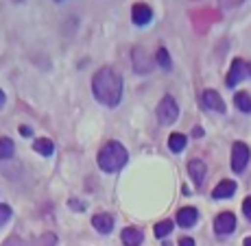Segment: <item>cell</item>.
Wrapping results in <instances>:
<instances>
[{
    "label": "cell",
    "mask_w": 251,
    "mask_h": 246,
    "mask_svg": "<svg viewBox=\"0 0 251 246\" xmlns=\"http://www.w3.org/2000/svg\"><path fill=\"white\" fill-rule=\"evenodd\" d=\"M92 94L105 107H116L123 98V76L114 67H100L92 76Z\"/></svg>",
    "instance_id": "6da1fadb"
},
{
    "label": "cell",
    "mask_w": 251,
    "mask_h": 246,
    "mask_svg": "<svg viewBox=\"0 0 251 246\" xmlns=\"http://www.w3.org/2000/svg\"><path fill=\"white\" fill-rule=\"evenodd\" d=\"M127 148L123 146L120 142H107L103 148L99 151V157H96V161H99V168L103 172H118L120 168L127 163Z\"/></svg>",
    "instance_id": "7a4b0ae2"
},
{
    "label": "cell",
    "mask_w": 251,
    "mask_h": 246,
    "mask_svg": "<svg viewBox=\"0 0 251 246\" xmlns=\"http://www.w3.org/2000/svg\"><path fill=\"white\" fill-rule=\"evenodd\" d=\"M157 118H160L162 124H173L177 118H179V107H177L173 96H164L162 98L160 107H157Z\"/></svg>",
    "instance_id": "3957f363"
},
{
    "label": "cell",
    "mask_w": 251,
    "mask_h": 246,
    "mask_svg": "<svg viewBox=\"0 0 251 246\" xmlns=\"http://www.w3.org/2000/svg\"><path fill=\"white\" fill-rule=\"evenodd\" d=\"M251 153H249V146L243 142H236L231 146V170L234 172H243L245 166H247Z\"/></svg>",
    "instance_id": "277c9868"
},
{
    "label": "cell",
    "mask_w": 251,
    "mask_h": 246,
    "mask_svg": "<svg viewBox=\"0 0 251 246\" xmlns=\"http://www.w3.org/2000/svg\"><path fill=\"white\" fill-rule=\"evenodd\" d=\"M2 246H57V235L44 233V235H40V238L31 240V242H24V240H20L18 235H11V238H7V242Z\"/></svg>",
    "instance_id": "5b68a950"
},
{
    "label": "cell",
    "mask_w": 251,
    "mask_h": 246,
    "mask_svg": "<svg viewBox=\"0 0 251 246\" xmlns=\"http://www.w3.org/2000/svg\"><path fill=\"white\" fill-rule=\"evenodd\" d=\"M201 105H203L205 109H210V112H219V113L225 112L223 98H221V94H216L214 89H205L203 94H201Z\"/></svg>",
    "instance_id": "8992f818"
},
{
    "label": "cell",
    "mask_w": 251,
    "mask_h": 246,
    "mask_svg": "<svg viewBox=\"0 0 251 246\" xmlns=\"http://www.w3.org/2000/svg\"><path fill=\"white\" fill-rule=\"evenodd\" d=\"M214 229L219 235H227L231 231L236 229V216L231 214V211H223V214L216 216L214 220Z\"/></svg>",
    "instance_id": "52a82bcc"
},
{
    "label": "cell",
    "mask_w": 251,
    "mask_h": 246,
    "mask_svg": "<svg viewBox=\"0 0 251 246\" xmlns=\"http://www.w3.org/2000/svg\"><path fill=\"white\" fill-rule=\"evenodd\" d=\"M131 20H133V24H138V26H144V24H149V22L153 20L151 7H149V4H144V2L133 4V9H131Z\"/></svg>",
    "instance_id": "ba28073f"
},
{
    "label": "cell",
    "mask_w": 251,
    "mask_h": 246,
    "mask_svg": "<svg viewBox=\"0 0 251 246\" xmlns=\"http://www.w3.org/2000/svg\"><path fill=\"white\" fill-rule=\"evenodd\" d=\"M245 74H247V64H245L243 59H234L231 61V67H229V74H227V85L234 88L236 83H240V81L245 79Z\"/></svg>",
    "instance_id": "9c48e42d"
},
{
    "label": "cell",
    "mask_w": 251,
    "mask_h": 246,
    "mask_svg": "<svg viewBox=\"0 0 251 246\" xmlns=\"http://www.w3.org/2000/svg\"><path fill=\"white\" fill-rule=\"evenodd\" d=\"M197 220H199V211L195 207H183V209H179V214H177V224L183 226V229L195 226Z\"/></svg>",
    "instance_id": "30bf717a"
},
{
    "label": "cell",
    "mask_w": 251,
    "mask_h": 246,
    "mask_svg": "<svg viewBox=\"0 0 251 246\" xmlns=\"http://www.w3.org/2000/svg\"><path fill=\"white\" fill-rule=\"evenodd\" d=\"M188 172H190V177H192V181H195V185H203L207 168H205V163L201 161V159H192V161L188 163Z\"/></svg>",
    "instance_id": "8fae6325"
},
{
    "label": "cell",
    "mask_w": 251,
    "mask_h": 246,
    "mask_svg": "<svg viewBox=\"0 0 251 246\" xmlns=\"http://www.w3.org/2000/svg\"><path fill=\"white\" fill-rule=\"evenodd\" d=\"M120 240H123L125 246H140L144 235L138 226H127V229H123V233H120Z\"/></svg>",
    "instance_id": "7c38bea8"
},
{
    "label": "cell",
    "mask_w": 251,
    "mask_h": 246,
    "mask_svg": "<svg viewBox=\"0 0 251 246\" xmlns=\"http://www.w3.org/2000/svg\"><path fill=\"white\" fill-rule=\"evenodd\" d=\"M92 226H94L99 233H112L114 218L109 214H96L94 218H92Z\"/></svg>",
    "instance_id": "4fadbf2b"
},
{
    "label": "cell",
    "mask_w": 251,
    "mask_h": 246,
    "mask_svg": "<svg viewBox=\"0 0 251 246\" xmlns=\"http://www.w3.org/2000/svg\"><path fill=\"white\" fill-rule=\"evenodd\" d=\"M234 192H236V183L231 179H225L214 187L212 196H214V199H229V196H234Z\"/></svg>",
    "instance_id": "5bb4252c"
},
{
    "label": "cell",
    "mask_w": 251,
    "mask_h": 246,
    "mask_svg": "<svg viewBox=\"0 0 251 246\" xmlns=\"http://www.w3.org/2000/svg\"><path fill=\"white\" fill-rule=\"evenodd\" d=\"M33 148H35V153H40V155H44V157H50L52 153H55V144L48 137H37L35 142H33Z\"/></svg>",
    "instance_id": "9a60e30c"
},
{
    "label": "cell",
    "mask_w": 251,
    "mask_h": 246,
    "mask_svg": "<svg viewBox=\"0 0 251 246\" xmlns=\"http://www.w3.org/2000/svg\"><path fill=\"white\" fill-rule=\"evenodd\" d=\"M188 144V137L183 133H173L171 137H168V148H171L173 153H181L183 148H186Z\"/></svg>",
    "instance_id": "2e32d148"
},
{
    "label": "cell",
    "mask_w": 251,
    "mask_h": 246,
    "mask_svg": "<svg viewBox=\"0 0 251 246\" xmlns=\"http://www.w3.org/2000/svg\"><path fill=\"white\" fill-rule=\"evenodd\" d=\"M234 103H236V107H238L240 112L251 113V96L247 94V91H238V94L234 96Z\"/></svg>",
    "instance_id": "e0dca14e"
},
{
    "label": "cell",
    "mask_w": 251,
    "mask_h": 246,
    "mask_svg": "<svg viewBox=\"0 0 251 246\" xmlns=\"http://www.w3.org/2000/svg\"><path fill=\"white\" fill-rule=\"evenodd\" d=\"M16 151L13 146V139L11 137H0V159H9Z\"/></svg>",
    "instance_id": "ac0fdd59"
},
{
    "label": "cell",
    "mask_w": 251,
    "mask_h": 246,
    "mask_svg": "<svg viewBox=\"0 0 251 246\" xmlns=\"http://www.w3.org/2000/svg\"><path fill=\"white\" fill-rule=\"evenodd\" d=\"M133 66H136V70L140 72V74L149 72V66L144 64V52L140 50V48H136V50H133Z\"/></svg>",
    "instance_id": "d6986e66"
},
{
    "label": "cell",
    "mask_w": 251,
    "mask_h": 246,
    "mask_svg": "<svg viewBox=\"0 0 251 246\" xmlns=\"http://www.w3.org/2000/svg\"><path fill=\"white\" fill-rule=\"evenodd\" d=\"M173 231V220H160L155 224V238H166Z\"/></svg>",
    "instance_id": "ffe728a7"
},
{
    "label": "cell",
    "mask_w": 251,
    "mask_h": 246,
    "mask_svg": "<svg viewBox=\"0 0 251 246\" xmlns=\"http://www.w3.org/2000/svg\"><path fill=\"white\" fill-rule=\"evenodd\" d=\"M155 57H157V64H160L164 70H171V55H168L166 48H160Z\"/></svg>",
    "instance_id": "44dd1931"
},
{
    "label": "cell",
    "mask_w": 251,
    "mask_h": 246,
    "mask_svg": "<svg viewBox=\"0 0 251 246\" xmlns=\"http://www.w3.org/2000/svg\"><path fill=\"white\" fill-rule=\"evenodd\" d=\"M9 218H11V207H9V205H0V226L7 223Z\"/></svg>",
    "instance_id": "7402d4cb"
},
{
    "label": "cell",
    "mask_w": 251,
    "mask_h": 246,
    "mask_svg": "<svg viewBox=\"0 0 251 246\" xmlns=\"http://www.w3.org/2000/svg\"><path fill=\"white\" fill-rule=\"evenodd\" d=\"M243 214L247 216V220L251 223V196H247V199L243 201Z\"/></svg>",
    "instance_id": "603a6c76"
},
{
    "label": "cell",
    "mask_w": 251,
    "mask_h": 246,
    "mask_svg": "<svg viewBox=\"0 0 251 246\" xmlns=\"http://www.w3.org/2000/svg\"><path fill=\"white\" fill-rule=\"evenodd\" d=\"M179 246H195V240H192V238H181Z\"/></svg>",
    "instance_id": "cb8c5ba5"
},
{
    "label": "cell",
    "mask_w": 251,
    "mask_h": 246,
    "mask_svg": "<svg viewBox=\"0 0 251 246\" xmlns=\"http://www.w3.org/2000/svg\"><path fill=\"white\" fill-rule=\"evenodd\" d=\"M4 103H7V96H4V91L0 89V109L4 107Z\"/></svg>",
    "instance_id": "d4e9b609"
},
{
    "label": "cell",
    "mask_w": 251,
    "mask_h": 246,
    "mask_svg": "<svg viewBox=\"0 0 251 246\" xmlns=\"http://www.w3.org/2000/svg\"><path fill=\"white\" fill-rule=\"evenodd\" d=\"M20 133L22 135H31L33 131H31V127H20Z\"/></svg>",
    "instance_id": "484cf974"
},
{
    "label": "cell",
    "mask_w": 251,
    "mask_h": 246,
    "mask_svg": "<svg viewBox=\"0 0 251 246\" xmlns=\"http://www.w3.org/2000/svg\"><path fill=\"white\" fill-rule=\"evenodd\" d=\"M245 246H251V235L249 238H245Z\"/></svg>",
    "instance_id": "4316f807"
},
{
    "label": "cell",
    "mask_w": 251,
    "mask_h": 246,
    "mask_svg": "<svg viewBox=\"0 0 251 246\" xmlns=\"http://www.w3.org/2000/svg\"><path fill=\"white\" fill-rule=\"evenodd\" d=\"M247 74H251V64H247Z\"/></svg>",
    "instance_id": "83f0119b"
}]
</instances>
